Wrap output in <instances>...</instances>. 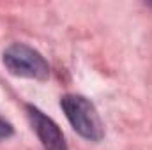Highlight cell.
<instances>
[{"mask_svg": "<svg viewBox=\"0 0 152 150\" xmlns=\"http://www.w3.org/2000/svg\"><path fill=\"white\" fill-rule=\"evenodd\" d=\"M25 110H27L28 122H30L34 133L37 134L42 149L44 150H69L60 127L48 115H44L39 108L32 106V104H27Z\"/></svg>", "mask_w": 152, "mask_h": 150, "instance_id": "3957f363", "label": "cell"}, {"mask_svg": "<svg viewBox=\"0 0 152 150\" xmlns=\"http://www.w3.org/2000/svg\"><path fill=\"white\" fill-rule=\"evenodd\" d=\"M12 133H14V129H12V125L0 115V141L2 140H7V138H11L12 136Z\"/></svg>", "mask_w": 152, "mask_h": 150, "instance_id": "277c9868", "label": "cell"}, {"mask_svg": "<svg viewBox=\"0 0 152 150\" xmlns=\"http://www.w3.org/2000/svg\"><path fill=\"white\" fill-rule=\"evenodd\" d=\"M4 66L12 76L44 81L50 76V66L46 58L32 46L16 42L4 51Z\"/></svg>", "mask_w": 152, "mask_h": 150, "instance_id": "7a4b0ae2", "label": "cell"}, {"mask_svg": "<svg viewBox=\"0 0 152 150\" xmlns=\"http://www.w3.org/2000/svg\"><path fill=\"white\" fill-rule=\"evenodd\" d=\"M60 108L69 120L71 127L88 141H101L104 138V125L96 110V106L85 97L78 94H66L60 99Z\"/></svg>", "mask_w": 152, "mask_h": 150, "instance_id": "6da1fadb", "label": "cell"}]
</instances>
